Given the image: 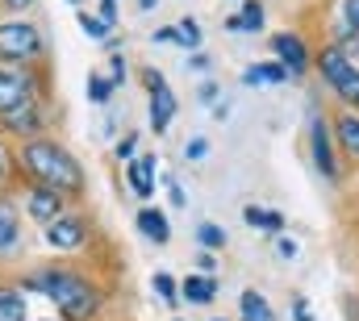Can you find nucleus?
Segmentation results:
<instances>
[{
    "instance_id": "f257e3e1",
    "label": "nucleus",
    "mask_w": 359,
    "mask_h": 321,
    "mask_svg": "<svg viewBox=\"0 0 359 321\" xmlns=\"http://www.w3.org/2000/svg\"><path fill=\"white\" fill-rule=\"evenodd\" d=\"M25 163L34 175H42L50 188H80V167L72 163V155H63L59 146H46V142H34L25 151Z\"/></svg>"
},
{
    "instance_id": "f03ea898",
    "label": "nucleus",
    "mask_w": 359,
    "mask_h": 321,
    "mask_svg": "<svg viewBox=\"0 0 359 321\" xmlns=\"http://www.w3.org/2000/svg\"><path fill=\"white\" fill-rule=\"evenodd\" d=\"M46 292L55 296V305H59L67 317H88L92 305H96V296L88 292V284L76 280V275H50V280H46Z\"/></svg>"
},
{
    "instance_id": "7ed1b4c3",
    "label": "nucleus",
    "mask_w": 359,
    "mask_h": 321,
    "mask_svg": "<svg viewBox=\"0 0 359 321\" xmlns=\"http://www.w3.org/2000/svg\"><path fill=\"white\" fill-rule=\"evenodd\" d=\"M34 50H38V34L29 25H21V21L0 25V59H25Z\"/></svg>"
},
{
    "instance_id": "20e7f679",
    "label": "nucleus",
    "mask_w": 359,
    "mask_h": 321,
    "mask_svg": "<svg viewBox=\"0 0 359 321\" xmlns=\"http://www.w3.org/2000/svg\"><path fill=\"white\" fill-rule=\"evenodd\" d=\"M147 80H151V92H155L151 96V121H155V130H168V121L176 117V96H172V88H163V80L155 71Z\"/></svg>"
},
{
    "instance_id": "39448f33",
    "label": "nucleus",
    "mask_w": 359,
    "mask_h": 321,
    "mask_svg": "<svg viewBox=\"0 0 359 321\" xmlns=\"http://www.w3.org/2000/svg\"><path fill=\"white\" fill-rule=\"evenodd\" d=\"M322 71H326V80L334 83L339 92H347V83L355 80V67L347 63L343 50H326V55H322Z\"/></svg>"
},
{
    "instance_id": "423d86ee",
    "label": "nucleus",
    "mask_w": 359,
    "mask_h": 321,
    "mask_svg": "<svg viewBox=\"0 0 359 321\" xmlns=\"http://www.w3.org/2000/svg\"><path fill=\"white\" fill-rule=\"evenodd\" d=\"M46 238L55 242V246H63V250H72V246L84 242V221H76V217H59V221H50Z\"/></svg>"
},
{
    "instance_id": "0eeeda50",
    "label": "nucleus",
    "mask_w": 359,
    "mask_h": 321,
    "mask_svg": "<svg viewBox=\"0 0 359 321\" xmlns=\"http://www.w3.org/2000/svg\"><path fill=\"white\" fill-rule=\"evenodd\" d=\"M21 100H25V80L21 76H0V113H13V109H21Z\"/></svg>"
},
{
    "instance_id": "6e6552de",
    "label": "nucleus",
    "mask_w": 359,
    "mask_h": 321,
    "mask_svg": "<svg viewBox=\"0 0 359 321\" xmlns=\"http://www.w3.org/2000/svg\"><path fill=\"white\" fill-rule=\"evenodd\" d=\"M130 188L138 196H151V188H155V159L151 155H142V159L130 167Z\"/></svg>"
},
{
    "instance_id": "1a4fd4ad",
    "label": "nucleus",
    "mask_w": 359,
    "mask_h": 321,
    "mask_svg": "<svg viewBox=\"0 0 359 321\" xmlns=\"http://www.w3.org/2000/svg\"><path fill=\"white\" fill-rule=\"evenodd\" d=\"M29 213H34L38 221H55V217H59V196H55V188L34 192V196H29Z\"/></svg>"
},
{
    "instance_id": "9d476101",
    "label": "nucleus",
    "mask_w": 359,
    "mask_h": 321,
    "mask_svg": "<svg viewBox=\"0 0 359 321\" xmlns=\"http://www.w3.org/2000/svg\"><path fill=\"white\" fill-rule=\"evenodd\" d=\"M276 50H280V59H284L292 71H301V67H305V46H301V38L280 34V38H276Z\"/></svg>"
},
{
    "instance_id": "9b49d317",
    "label": "nucleus",
    "mask_w": 359,
    "mask_h": 321,
    "mask_svg": "<svg viewBox=\"0 0 359 321\" xmlns=\"http://www.w3.org/2000/svg\"><path fill=\"white\" fill-rule=\"evenodd\" d=\"M0 321H25V296L13 288H0Z\"/></svg>"
},
{
    "instance_id": "f8f14e48",
    "label": "nucleus",
    "mask_w": 359,
    "mask_h": 321,
    "mask_svg": "<svg viewBox=\"0 0 359 321\" xmlns=\"http://www.w3.org/2000/svg\"><path fill=\"white\" fill-rule=\"evenodd\" d=\"M138 226H142V234L155 242H168V217L163 213H155V209H147L142 217H138Z\"/></svg>"
},
{
    "instance_id": "ddd939ff",
    "label": "nucleus",
    "mask_w": 359,
    "mask_h": 321,
    "mask_svg": "<svg viewBox=\"0 0 359 321\" xmlns=\"http://www.w3.org/2000/svg\"><path fill=\"white\" fill-rule=\"evenodd\" d=\"M243 317H247V321H271L268 301H264V296H255V292H247V296H243Z\"/></svg>"
},
{
    "instance_id": "4468645a",
    "label": "nucleus",
    "mask_w": 359,
    "mask_h": 321,
    "mask_svg": "<svg viewBox=\"0 0 359 321\" xmlns=\"http://www.w3.org/2000/svg\"><path fill=\"white\" fill-rule=\"evenodd\" d=\"M13 238H17V213L13 205H0V250L13 246Z\"/></svg>"
},
{
    "instance_id": "2eb2a0df",
    "label": "nucleus",
    "mask_w": 359,
    "mask_h": 321,
    "mask_svg": "<svg viewBox=\"0 0 359 321\" xmlns=\"http://www.w3.org/2000/svg\"><path fill=\"white\" fill-rule=\"evenodd\" d=\"M247 83H280L284 80V67H268V63H259V67H247Z\"/></svg>"
},
{
    "instance_id": "dca6fc26",
    "label": "nucleus",
    "mask_w": 359,
    "mask_h": 321,
    "mask_svg": "<svg viewBox=\"0 0 359 321\" xmlns=\"http://www.w3.org/2000/svg\"><path fill=\"white\" fill-rule=\"evenodd\" d=\"M184 292H188V301H213V280H205V275H192L188 284H184Z\"/></svg>"
},
{
    "instance_id": "f3484780",
    "label": "nucleus",
    "mask_w": 359,
    "mask_h": 321,
    "mask_svg": "<svg viewBox=\"0 0 359 321\" xmlns=\"http://www.w3.org/2000/svg\"><path fill=\"white\" fill-rule=\"evenodd\" d=\"M259 25H264V8H259V4H247L243 17L230 21V29H259Z\"/></svg>"
},
{
    "instance_id": "a211bd4d",
    "label": "nucleus",
    "mask_w": 359,
    "mask_h": 321,
    "mask_svg": "<svg viewBox=\"0 0 359 321\" xmlns=\"http://www.w3.org/2000/svg\"><path fill=\"white\" fill-rule=\"evenodd\" d=\"M247 221H251V226H259V230H280V226H284V217H280V213H264V209H255V205L247 209Z\"/></svg>"
},
{
    "instance_id": "6ab92c4d",
    "label": "nucleus",
    "mask_w": 359,
    "mask_h": 321,
    "mask_svg": "<svg viewBox=\"0 0 359 321\" xmlns=\"http://www.w3.org/2000/svg\"><path fill=\"white\" fill-rule=\"evenodd\" d=\"M339 134H343V146L359 155V121L355 117H343V121H339Z\"/></svg>"
},
{
    "instance_id": "aec40b11",
    "label": "nucleus",
    "mask_w": 359,
    "mask_h": 321,
    "mask_svg": "<svg viewBox=\"0 0 359 321\" xmlns=\"http://www.w3.org/2000/svg\"><path fill=\"white\" fill-rule=\"evenodd\" d=\"M313 151H318V167H322V171H334L330 151H326V134H322V125H313Z\"/></svg>"
},
{
    "instance_id": "412c9836",
    "label": "nucleus",
    "mask_w": 359,
    "mask_h": 321,
    "mask_svg": "<svg viewBox=\"0 0 359 321\" xmlns=\"http://www.w3.org/2000/svg\"><path fill=\"white\" fill-rule=\"evenodd\" d=\"M109 92H113V80H104V76H92L88 80V96L92 100H109Z\"/></svg>"
},
{
    "instance_id": "4be33fe9",
    "label": "nucleus",
    "mask_w": 359,
    "mask_h": 321,
    "mask_svg": "<svg viewBox=\"0 0 359 321\" xmlns=\"http://www.w3.org/2000/svg\"><path fill=\"white\" fill-rule=\"evenodd\" d=\"M180 42H188V46H196V42H201V29H196L192 21H180Z\"/></svg>"
},
{
    "instance_id": "5701e85b",
    "label": "nucleus",
    "mask_w": 359,
    "mask_h": 321,
    "mask_svg": "<svg viewBox=\"0 0 359 321\" xmlns=\"http://www.w3.org/2000/svg\"><path fill=\"white\" fill-rule=\"evenodd\" d=\"M155 288H159L163 301H176V284H172V275H155Z\"/></svg>"
},
{
    "instance_id": "b1692460",
    "label": "nucleus",
    "mask_w": 359,
    "mask_h": 321,
    "mask_svg": "<svg viewBox=\"0 0 359 321\" xmlns=\"http://www.w3.org/2000/svg\"><path fill=\"white\" fill-rule=\"evenodd\" d=\"M13 130H25V134H34V130H38V117H34V113H17Z\"/></svg>"
},
{
    "instance_id": "393cba45",
    "label": "nucleus",
    "mask_w": 359,
    "mask_h": 321,
    "mask_svg": "<svg viewBox=\"0 0 359 321\" xmlns=\"http://www.w3.org/2000/svg\"><path fill=\"white\" fill-rule=\"evenodd\" d=\"M201 242H205V246H222V242H226V234H222L217 226H205V230H201Z\"/></svg>"
},
{
    "instance_id": "a878e982",
    "label": "nucleus",
    "mask_w": 359,
    "mask_h": 321,
    "mask_svg": "<svg viewBox=\"0 0 359 321\" xmlns=\"http://www.w3.org/2000/svg\"><path fill=\"white\" fill-rule=\"evenodd\" d=\"M84 34H92V38H100V34H109V25H104L100 17H84Z\"/></svg>"
},
{
    "instance_id": "bb28decb",
    "label": "nucleus",
    "mask_w": 359,
    "mask_h": 321,
    "mask_svg": "<svg viewBox=\"0 0 359 321\" xmlns=\"http://www.w3.org/2000/svg\"><path fill=\"white\" fill-rule=\"evenodd\" d=\"M205 151H209L205 138H192V142H188V159H205Z\"/></svg>"
},
{
    "instance_id": "cd10ccee",
    "label": "nucleus",
    "mask_w": 359,
    "mask_h": 321,
    "mask_svg": "<svg viewBox=\"0 0 359 321\" xmlns=\"http://www.w3.org/2000/svg\"><path fill=\"white\" fill-rule=\"evenodd\" d=\"M347 17H351V25L359 29V0H347Z\"/></svg>"
},
{
    "instance_id": "c85d7f7f",
    "label": "nucleus",
    "mask_w": 359,
    "mask_h": 321,
    "mask_svg": "<svg viewBox=\"0 0 359 321\" xmlns=\"http://www.w3.org/2000/svg\"><path fill=\"white\" fill-rule=\"evenodd\" d=\"M280 254H284V259H292V254H297V242L284 238V242H280Z\"/></svg>"
},
{
    "instance_id": "c756f323",
    "label": "nucleus",
    "mask_w": 359,
    "mask_h": 321,
    "mask_svg": "<svg viewBox=\"0 0 359 321\" xmlns=\"http://www.w3.org/2000/svg\"><path fill=\"white\" fill-rule=\"evenodd\" d=\"M343 96H351V100H359V76L351 83H347V92H343Z\"/></svg>"
},
{
    "instance_id": "7c9ffc66",
    "label": "nucleus",
    "mask_w": 359,
    "mask_h": 321,
    "mask_svg": "<svg viewBox=\"0 0 359 321\" xmlns=\"http://www.w3.org/2000/svg\"><path fill=\"white\" fill-rule=\"evenodd\" d=\"M297 321H309V305L305 301H297Z\"/></svg>"
},
{
    "instance_id": "2f4dec72",
    "label": "nucleus",
    "mask_w": 359,
    "mask_h": 321,
    "mask_svg": "<svg viewBox=\"0 0 359 321\" xmlns=\"http://www.w3.org/2000/svg\"><path fill=\"white\" fill-rule=\"evenodd\" d=\"M8 4H29V0H8Z\"/></svg>"
},
{
    "instance_id": "473e14b6",
    "label": "nucleus",
    "mask_w": 359,
    "mask_h": 321,
    "mask_svg": "<svg viewBox=\"0 0 359 321\" xmlns=\"http://www.w3.org/2000/svg\"><path fill=\"white\" fill-rule=\"evenodd\" d=\"M142 4H147V8H151V4H155V0H142Z\"/></svg>"
}]
</instances>
